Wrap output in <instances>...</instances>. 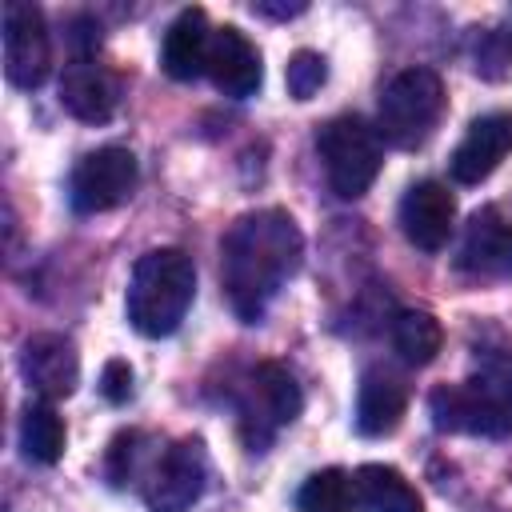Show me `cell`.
I'll list each match as a JSON object with an SVG mask.
<instances>
[{
	"instance_id": "6da1fadb",
	"label": "cell",
	"mask_w": 512,
	"mask_h": 512,
	"mask_svg": "<svg viewBox=\"0 0 512 512\" xmlns=\"http://www.w3.org/2000/svg\"><path fill=\"white\" fill-rule=\"evenodd\" d=\"M304 240L288 212L256 208L240 216L220 244V280L232 312L244 324H256L284 280L300 268Z\"/></svg>"
},
{
	"instance_id": "7a4b0ae2",
	"label": "cell",
	"mask_w": 512,
	"mask_h": 512,
	"mask_svg": "<svg viewBox=\"0 0 512 512\" xmlns=\"http://www.w3.org/2000/svg\"><path fill=\"white\" fill-rule=\"evenodd\" d=\"M432 424L464 436H512V348H488L464 384H440L428 396Z\"/></svg>"
},
{
	"instance_id": "3957f363",
	"label": "cell",
	"mask_w": 512,
	"mask_h": 512,
	"mask_svg": "<svg viewBox=\"0 0 512 512\" xmlns=\"http://www.w3.org/2000/svg\"><path fill=\"white\" fill-rule=\"evenodd\" d=\"M196 296V268L184 248H152L136 260L128 280V324L148 336H172Z\"/></svg>"
},
{
	"instance_id": "277c9868",
	"label": "cell",
	"mask_w": 512,
	"mask_h": 512,
	"mask_svg": "<svg viewBox=\"0 0 512 512\" xmlns=\"http://www.w3.org/2000/svg\"><path fill=\"white\" fill-rule=\"evenodd\" d=\"M444 116V80L432 68H404L396 72L376 108V132L392 148H420Z\"/></svg>"
},
{
	"instance_id": "5b68a950",
	"label": "cell",
	"mask_w": 512,
	"mask_h": 512,
	"mask_svg": "<svg viewBox=\"0 0 512 512\" xmlns=\"http://www.w3.org/2000/svg\"><path fill=\"white\" fill-rule=\"evenodd\" d=\"M316 152L328 176V188L340 200H356L372 188L384 164L380 132L360 116H336L316 132Z\"/></svg>"
},
{
	"instance_id": "8992f818",
	"label": "cell",
	"mask_w": 512,
	"mask_h": 512,
	"mask_svg": "<svg viewBox=\"0 0 512 512\" xmlns=\"http://www.w3.org/2000/svg\"><path fill=\"white\" fill-rule=\"evenodd\" d=\"M300 404H304L300 384H296V376L284 364H272V360L256 364L248 372V384H244L240 404H236L240 432H244L248 448L260 452L284 424H292L300 416Z\"/></svg>"
},
{
	"instance_id": "52a82bcc",
	"label": "cell",
	"mask_w": 512,
	"mask_h": 512,
	"mask_svg": "<svg viewBox=\"0 0 512 512\" xmlns=\"http://www.w3.org/2000/svg\"><path fill=\"white\" fill-rule=\"evenodd\" d=\"M208 484V456L200 440L168 444L144 472V500L152 512H188Z\"/></svg>"
},
{
	"instance_id": "ba28073f",
	"label": "cell",
	"mask_w": 512,
	"mask_h": 512,
	"mask_svg": "<svg viewBox=\"0 0 512 512\" xmlns=\"http://www.w3.org/2000/svg\"><path fill=\"white\" fill-rule=\"evenodd\" d=\"M136 188V156L120 144L88 152L68 180V200L76 212H108L120 208Z\"/></svg>"
},
{
	"instance_id": "9c48e42d",
	"label": "cell",
	"mask_w": 512,
	"mask_h": 512,
	"mask_svg": "<svg viewBox=\"0 0 512 512\" xmlns=\"http://www.w3.org/2000/svg\"><path fill=\"white\" fill-rule=\"evenodd\" d=\"M52 68V40L36 4H4V76L16 88H40Z\"/></svg>"
},
{
	"instance_id": "30bf717a",
	"label": "cell",
	"mask_w": 512,
	"mask_h": 512,
	"mask_svg": "<svg viewBox=\"0 0 512 512\" xmlns=\"http://www.w3.org/2000/svg\"><path fill=\"white\" fill-rule=\"evenodd\" d=\"M20 372L40 400H64L80 384V360L68 336L36 332L20 348Z\"/></svg>"
},
{
	"instance_id": "8fae6325",
	"label": "cell",
	"mask_w": 512,
	"mask_h": 512,
	"mask_svg": "<svg viewBox=\"0 0 512 512\" xmlns=\"http://www.w3.org/2000/svg\"><path fill=\"white\" fill-rule=\"evenodd\" d=\"M512 152V112H488V116H476L464 132V140L456 144L448 168H452V180L456 184H480L488 180L504 156Z\"/></svg>"
},
{
	"instance_id": "7c38bea8",
	"label": "cell",
	"mask_w": 512,
	"mask_h": 512,
	"mask_svg": "<svg viewBox=\"0 0 512 512\" xmlns=\"http://www.w3.org/2000/svg\"><path fill=\"white\" fill-rule=\"evenodd\" d=\"M456 224V196L440 184V180H420L404 192L400 200V228L404 236L424 248V252H440L452 236Z\"/></svg>"
},
{
	"instance_id": "4fadbf2b",
	"label": "cell",
	"mask_w": 512,
	"mask_h": 512,
	"mask_svg": "<svg viewBox=\"0 0 512 512\" xmlns=\"http://www.w3.org/2000/svg\"><path fill=\"white\" fill-rule=\"evenodd\" d=\"M204 72H208L212 84H216L224 96H232V100H248V96H256V88H260V80H264L256 44H252L240 28H232V24L212 28L208 68H204Z\"/></svg>"
},
{
	"instance_id": "5bb4252c",
	"label": "cell",
	"mask_w": 512,
	"mask_h": 512,
	"mask_svg": "<svg viewBox=\"0 0 512 512\" xmlns=\"http://www.w3.org/2000/svg\"><path fill=\"white\" fill-rule=\"evenodd\" d=\"M116 100H120V88H116L112 72H104L96 60L76 56L72 64H64V72H60L64 112H72L84 124H104V120H112Z\"/></svg>"
},
{
	"instance_id": "9a60e30c",
	"label": "cell",
	"mask_w": 512,
	"mask_h": 512,
	"mask_svg": "<svg viewBox=\"0 0 512 512\" xmlns=\"http://www.w3.org/2000/svg\"><path fill=\"white\" fill-rule=\"evenodd\" d=\"M456 264L476 276H512V224L496 208H480L464 228Z\"/></svg>"
},
{
	"instance_id": "2e32d148",
	"label": "cell",
	"mask_w": 512,
	"mask_h": 512,
	"mask_svg": "<svg viewBox=\"0 0 512 512\" xmlns=\"http://www.w3.org/2000/svg\"><path fill=\"white\" fill-rule=\"evenodd\" d=\"M408 388L388 368H368L356 388V432L360 436H388L404 420Z\"/></svg>"
},
{
	"instance_id": "e0dca14e",
	"label": "cell",
	"mask_w": 512,
	"mask_h": 512,
	"mask_svg": "<svg viewBox=\"0 0 512 512\" xmlns=\"http://www.w3.org/2000/svg\"><path fill=\"white\" fill-rule=\"evenodd\" d=\"M208 44H212V28L204 8H184L172 28L164 32V48H160V64L172 80H196L208 68Z\"/></svg>"
},
{
	"instance_id": "ac0fdd59",
	"label": "cell",
	"mask_w": 512,
	"mask_h": 512,
	"mask_svg": "<svg viewBox=\"0 0 512 512\" xmlns=\"http://www.w3.org/2000/svg\"><path fill=\"white\" fill-rule=\"evenodd\" d=\"M356 480V508L364 512H424L420 492L388 464H364L352 472Z\"/></svg>"
},
{
	"instance_id": "d6986e66",
	"label": "cell",
	"mask_w": 512,
	"mask_h": 512,
	"mask_svg": "<svg viewBox=\"0 0 512 512\" xmlns=\"http://www.w3.org/2000/svg\"><path fill=\"white\" fill-rule=\"evenodd\" d=\"M64 440H68V432H64V420L52 408V400L24 404V412H20V448H24L28 460L56 464L64 456Z\"/></svg>"
},
{
	"instance_id": "ffe728a7",
	"label": "cell",
	"mask_w": 512,
	"mask_h": 512,
	"mask_svg": "<svg viewBox=\"0 0 512 512\" xmlns=\"http://www.w3.org/2000/svg\"><path fill=\"white\" fill-rule=\"evenodd\" d=\"M392 348L400 352L404 364L412 368H424L440 356L444 348V328L432 312H400L392 320Z\"/></svg>"
},
{
	"instance_id": "44dd1931",
	"label": "cell",
	"mask_w": 512,
	"mask_h": 512,
	"mask_svg": "<svg viewBox=\"0 0 512 512\" xmlns=\"http://www.w3.org/2000/svg\"><path fill=\"white\" fill-rule=\"evenodd\" d=\"M356 480L344 468H320L296 492V512H352Z\"/></svg>"
},
{
	"instance_id": "7402d4cb",
	"label": "cell",
	"mask_w": 512,
	"mask_h": 512,
	"mask_svg": "<svg viewBox=\"0 0 512 512\" xmlns=\"http://www.w3.org/2000/svg\"><path fill=\"white\" fill-rule=\"evenodd\" d=\"M468 60L480 80H508L512 76V32L504 28H476L468 40Z\"/></svg>"
},
{
	"instance_id": "603a6c76",
	"label": "cell",
	"mask_w": 512,
	"mask_h": 512,
	"mask_svg": "<svg viewBox=\"0 0 512 512\" xmlns=\"http://www.w3.org/2000/svg\"><path fill=\"white\" fill-rule=\"evenodd\" d=\"M324 80H328V64H324L320 52H308V48H300L284 68V84L296 100H312Z\"/></svg>"
},
{
	"instance_id": "cb8c5ba5",
	"label": "cell",
	"mask_w": 512,
	"mask_h": 512,
	"mask_svg": "<svg viewBox=\"0 0 512 512\" xmlns=\"http://www.w3.org/2000/svg\"><path fill=\"white\" fill-rule=\"evenodd\" d=\"M100 392L108 404H124L132 396V368L124 360H108L100 372Z\"/></svg>"
},
{
	"instance_id": "d4e9b609",
	"label": "cell",
	"mask_w": 512,
	"mask_h": 512,
	"mask_svg": "<svg viewBox=\"0 0 512 512\" xmlns=\"http://www.w3.org/2000/svg\"><path fill=\"white\" fill-rule=\"evenodd\" d=\"M252 12H260V16H296V12H304V4H292V8H284V4H252Z\"/></svg>"
}]
</instances>
